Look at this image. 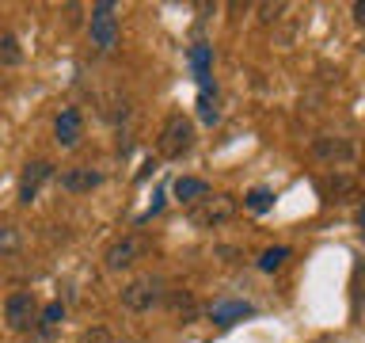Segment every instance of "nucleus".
<instances>
[{
  "label": "nucleus",
  "mask_w": 365,
  "mask_h": 343,
  "mask_svg": "<svg viewBox=\"0 0 365 343\" xmlns=\"http://www.w3.org/2000/svg\"><path fill=\"white\" fill-rule=\"evenodd\" d=\"M194 149V122L182 111H171L164 122H160L156 134V153L164 160H182Z\"/></svg>",
  "instance_id": "f257e3e1"
},
{
  "label": "nucleus",
  "mask_w": 365,
  "mask_h": 343,
  "mask_svg": "<svg viewBox=\"0 0 365 343\" xmlns=\"http://www.w3.org/2000/svg\"><path fill=\"white\" fill-rule=\"evenodd\" d=\"M122 309H130V313H153L156 305H164L168 297V282L164 274H137L122 286Z\"/></svg>",
  "instance_id": "f03ea898"
},
{
  "label": "nucleus",
  "mask_w": 365,
  "mask_h": 343,
  "mask_svg": "<svg viewBox=\"0 0 365 343\" xmlns=\"http://www.w3.org/2000/svg\"><path fill=\"white\" fill-rule=\"evenodd\" d=\"M88 34H91V46H96L99 54H114L118 34H122V19H118V4H114V0H99V4H91V11H88Z\"/></svg>",
  "instance_id": "7ed1b4c3"
},
{
  "label": "nucleus",
  "mask_w": 365,
  "mask_h": 343,
  "mask_svg": "<svg viewBox=\"0 0 365 343\" xmlns=\"http://www.w3.org/2000/svg\"><path fill=\"white\" fill-rule=\"evenodd\" d=\"M148 252H153V240H148L145 233H125V237H118L114 244L103 252V267L107 271H130V267H137Z\"/></svg>",
  "instance_id": "20e7f679"
},
{
  "label": "nucleus",
  "mask_w": 365,
  "mask_h": 343,
  "mask_svg": "<svg viewBox=\"0 0 365 343\" xmlns=\"http://www.w3.org/2000/svg\"><path fill=\"white\" fill-rule=\"evenodd\" d=\"M236 199L232 194H205V199L198 202H190V210H187V222L194 229H217V225H225V222H232L236 217Z\"/></svg>",
  "instance_id": "39448f33"
},
{
  "label": "nucleus",
  "mask_w": 365,
  "mask_h": 343,
  "mask_svg": "<svg viewBox=\"0 0 365 343\" xmlns=\"http://www.w3.org/2000/svg\"><path fill=\"white\" fill-rule=\"evenodd\" d=\"M38 302H34V294L31 290H11L4 297V320H8V328L11 332H27L34 320H38Z\"/></svg>",
  "instance_id": "423d86ee"
},
{
  "label": "nucleus",
  "mask_w": 365,
  "mask_h": 343,
  "mask_svg": "<svg viewBox=\"0 0 365 343\" xmlns=\"http://www.w3.org/2000/svg\"><path fill=\"white\" fill-rule=\"evenodd\" d=\"M312 156L324 160V164L342 168V164H350V160L358 156V149H354L350 137H331V134H324V137H312Z\"/></svg>",
  "instance_id": "0eeeda50"
},
{
  "label": "nucleus",
  "mask_w": 365,
  "mask_h": 343,
  "mask_svg": "<svg viewBox=\"0 0 365 343\" xmlns=\"http://www.w3.org/2000/svg\"><path fill=\"white\" fill-rule=\"evenodd\" d=\"M50 179H53V164H50V160H31V164L23 168V176H19V202L31 206Z\"/></svg>",
  "instance_id": "6e6552de"
},
{
  "label": "nucleus",
  "mask_w": 365,
  "mask_h": 343,
  "mask_svg": "<svg viewBox=\"0 0 365 343\" xmlns=\"http://www.w3.org/2000/svg\"><path fill=\"white\" fill-rule=\"evenodd\" d=\"M84 137V114L80 107H61V114L53 119V141L61 149H76Z\"/></svg>",
  "instance_id": "1a4fd4ad"
},
{
  "label": "nucleus",
  "mask_w": 365,
  "mask_h": 343,
  "mask_svg": "<svg viewBox=\"0 0 365 343\" xmlns=\"http://www.w3.org/2000/svg\"><path fill=\"white\" fill-rule=\"evenodd\" d=\"M103 183V172L91 164H68L61 172V191L65 194H91Z\"/></svg>",
  "instance_id": "9d476101"
},
{
  "label": "nucleus",
  "mask_w": 365,
  "mask_h": 343,
  "mask_svg": "<svg viewBox=\"0 0 365 343\" xmlns=\"http://www.w3.org/2000/svg\"><path fill=\"white\" fill-rule=\"evenodd\" d=\"M23 65V46L16 39V31L0 23V69H16Z\"/></svg>",
  "instance_id": "9b49d317"
},
{
  "label": "nucleus",
  "mask_w": 365,
  "mask_h": 343,
  "mask_svg": "<svg viewBox=\"0 0 365 343\" xmlns=\"http://www.w3.org/2000/svg\"><path fill=\"white\" fill-rule=\"evenodd\" d=\"M187 57H190V69H194V80H198V84L213 76V46L210 42H194Z\"/></svg>",
  "instance_id": "f8f14e48"
},
{
  "label": "nucleus",
  "mask_w": 365,
  "mask_h": 343,
  "mask_svg": "<svg viewBox=\"0 0 365 343\" xmlns=\"http://www.w3.org/2000/svg\"><path fill=\"white\" fill-rule=\"evenodd\" d=\"M198 119L205 126H213L217 119H221V111H217V84H213V76L198 84Z\"/></svg>",
  "instance_id": "ddd939ff"
},
{
  "label": "nucleus",
  "mask_w": 365,
  "mask_h": 343,
  "mask_svg": "<svg viewBox=\"0 0 365 343\" xmlns=\"http://www.w3.org/2000/svg\"><path fill=\"white\" fill-rule=\"evenodd\" d=\"M251 313H255V309H251L247 302H221V305L210 309L213 324H236V320H244V317H251Z\"/></svg>",
  "instance_id": "4468645a"
},
{
  "label": "nucleus",
  "mask_w": 365,
  "mask_h": 343,
  "mask_svg": "<svg viewBox=\"0 0 365 343\" xmlns=\"http://www.w3.org/2000/svg\"><path fill=\"white\" fill-rule=\"evenodd\" d=\"M171 191H175L179 202H198V199H205V194H210V183L182 176V179H175V187H171Z\"/></svg>",
  "instance_id": "2eb2a0df"
},
{
  "label": "nucleus",
  "mask_w": 365,
  "mask_h": 343,
  "mask_svg": "<svg viewBox=\"0 0 365 343\" xmlns=\"http://www.w3.org/2000/svg\"><path fill=\"white\" fill-rule=\"evenodd\" d=\"M244 206L251 214H267L270 206H274V191L270 187H251L247 194H244Z\"/></svg>",
  "instance_id": "dca6fc26"
},
{
  "label": "nucleus",
  "mask_w": 365,
  "mask_h": 343,
  "mask_svg": "<svg viewBox=\"0 0 365 343\" xmlns=\"http://www.w3.org/2000/svg\"><path fill=\"white\" fill-rule=\"evenodd\" d=\"M285 259H289V248H285V244L267 248V252L259 256V271H278V267H285Z\"/></svg>",
  "instance_id": "f3484780"
},
{
  "label": "nucleus",
  "mask_w": 365,
  "mask_h": 343,
  "mask_svg": "<svg viewBox=\"0 0 365 343\" xmlns=\"http://www.w3.org/2000/svg\"><path fill=\"white\" fill-rule=\"evenodd\" d=\"M19 244H23L19 229H16V225H0V259H4V256H16Z\"/></svg>",
  "instance_id": "a211bd4d"
},
{
  "label": "nucleus",
  "mask_w": 365,
  "mask_h": 343,
  "mask_svg": "<svg viewBox=\"0 0 365 343\" xmlns=\"http://www.w3.org/2000/svg\"><path fill=\"white\" fill-rule=\"evenodd\" d=\"M164 302L175 309V313H187V317H194V297L187 294V290H168V297Z\"/></svg>",
  "instance_id": "6ab92c4d"
},
{
  "label": "nucleus",
  "mask_w": 365,
  "mask_h": 343,
  "mask_svg": "<svg viewBox=\"0 0 365 343\" xmlns=\"http://www.w3.org/2000/svg\"><path fill=\"white\" fill-rule=\"evenodd\" d=\"M61 317H65V305H61V302H50V305L38 313V324H42V328H53V324H61Z\"/></svg>",
  "instance_id": "aec40b11"
},
{
  "label": "nucleus",
  "mask_w": 365,
  "mask_h": 343,
  "mask_svg": "<svg viewBox=\"0 0 365 343\" xmlns=\"http://www.w3.org/2000/svg\"><path fill=\"white\" fill-rule=\"evenodd\" d=\"M282 11H285V4H259V19H262V23L282 19Z\"/></svg>",
  "instance_id": "412c9836"
},
{
  "label": "nucleus",
  "mask_w": 365,
  "mask_h": 343,
  "mask_svg": "<svg viewBox=\"0 0 365 343\" xmlns=\"http://www.w3.org/2000/svg\"><path fill=\"white\" fill-rule=\"evenodd\" d=\"M80 343H110V328H91V332H84Z\"/></svg>",
  "instance_id": "4be33fe9"
},
{
  "label": "nucleus",
  "mask_w": 365,
  "mask_h": 343,
  "mask_svg": "<svg viewBox=\"0 0 365 343\" xmlns=\"http://www.w3.org/2000/svg\"><path fill=\"white\" fill-rule=\"evenodd\" d=\"M350 187H354V179H350V176H342V172H339V176H331V191H339V194H342V191H350Z\"/></svg>",
  "instance_id": "5701e85b"
},
{
  "label": "nucleus",
  "mask_w": 365,
  "mask_h": 343,
  "mask_svg": "<svg viewBox=\"0 0 365 343\" xmlns=\"http://www.w3.org/2000/svg\"><path fill=\"white\" fill-rule=\"evenodd\" d=\"M350 11H354V19H358V23H361V27H365V0H358V4H354Z\"/></svg>",
  "instance_id": "b1692460"
},
{
  "label": "nucleus",
  "mask_w": 365,
  "mask_h": 343,
  "mask_svg": "<svg viewBox=\"0 0 365 343\" xmlns=\"http://www.w3.org/2000/svg\"><path fill=\"white\" fill-rule=\"evenodd\" d=\"M358 225H361V233H365V206L358 210Z\"/></svg>",
  "instance_id": "393cba45"
}]
</instances>
